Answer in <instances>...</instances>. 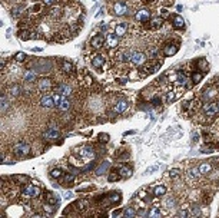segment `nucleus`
I'll use <instances>...</instances> for the list:
<instances>
[{"mask_svg":"<svg viewBox=\"0 0 219 218\" xmlns=\"http://www.w3.org/2000/svg\"><path fill=\"white\" fill-rule=\"evenodd\" d=\"M52 207H53L52 204H46V205H44V211H46L47 214H53V211H55V210H53Z\"/></svg>","mask_w":219,"mask_h":218,"instance_id":"49","label":"nucleus"},{"mask_svg":"<svg viewBox=\"0 0 219 218\" xmlns=\"http://www.w3.org/2000/svg\"><path fill=\"white\" fill-rule=\"evenodd\" d=\"M100 141H102V142H108V141H109V135H106V134L103 135V134H102V135H100Z\"/></svg>","mask_w":219,"mask_h":218,"instance_id":"53","label":"nucleus"},{"mask_svg":"<svg viewBox=\"0 0 219 218\" xmlns=\"http://www.w3.org/2000/svg\"><path fill=\"white\" fill-rule=\"evenodd\" d=\"M216 89H214V88H209V89H206L205 92H203V99L205 101H208V99H212L216 96Z\"/></svg>","mask_w":219,"mask_h":218,"instance_id":"27","label":"nucleus"},{"mask_svg":"<svg viewBox=\"0 0 219 218\" xmlns=\"http://www.w3.org/2000/svg\"><path fill=\"white\" fill-rule=\"evenodd\" d=\"M92 65L99 69V68H102L105 65V56L103 54H95L93 58H92Z\"/></svg>","mask_w":219,"mask_h":218,"instance_id":"18","label":"nucleus"},{"mask_svg":"<svg viewBox=\"0 0 219 218\" xmlns=\"http://www.w3.org/2000/svg\"><path fill=\"white\" fill-rule=\"evenodd\" d=\"M60 15H62V9L59 6H56V7H53V9L50 10V16L52 17H59Z\"/></svg>","mask_w":219,"mask_h":218,"instance_id":"37","label":"nucleus"},{"mask_svg":"<svg viewBox=\"0 0 219 218\" xmlns=\"http://www.w3.org/2000/svg\"><path fill=\"white\" fill-rule=\"evenodd\" d=\"M50 88H52V81L49 78H42L37 81V89L40 92H47L50 91Z\"/></svg>","mask_w":219,"mask_h":218,"instance_id":"8","label":"nucleus"},{"mask_svg":"<svg viewBox=\"0 0 219 218\" xmlns=\"http://www.w3.org/2000/svg\"><path fill=\"white\" fill-rule=\"evenodd\" d=\"M149 218H158V217H162V210L159 207H153L150 211L148 213Z\"/></svg>","mask_w":219,"mask_h":218,"instance_id":"28","label":"nucleus"},{"mask_svg":"<svg viewBox=\"0 0 219 218\" xmlns=\"http://www.w3.org/2000/svg\"><path fill=\"white\" fill-rule=\"evenodd\" d=\"M79 155L82 158H86V159H90V158H95V151L92 147H82L80 149H77Z\"/></svg>","mask_w":219,"mask_h":218,"instance_id":"10","label":"nucleus"},{"mask_svg":"<svg viewBox=\"0 0 219 218\" xmlns=\"http://www.w3.org/2000/svg\"><path fill=\"white\" fill-rule=\"evenodd\" d=\"M179 175H181L179 169H170V171H169V177L172 178V180H176V178H179Z\"/></svg>","mask_w":219,"mask_h":218,"instance_id":"43","label":"nucleus"},{"mask_svg":"<svg viewBox=\"0 0 219 218\" xmlns=\"http://www.w3.org/2000/svg\"><path fill=\"white\" fill-rule=\"evenodd\" d=\"M188 175H189L191 178H198V177L201 175V171H199V168H192V169H189Z\"/></svg>","mask_w":219,"mask_h":218,"instance_id":"39","label":"nucleus"},{"mask_svg":"<svg viewBox=\"0 0 219 218\" xmlns=\"http://www.w3.org/2000/svg\"><path fill=\"white\" fill-rule=\"evenodd\" d=\"M36 76H37V73L33 71V69H27V71L23 73V79L26 82H29V83H32V82L36 81Z\"/></svg>","mask_w":219,"mask_h":218,"instance_id":"20","label":"nucleus"},{"mask_svg":"<svg viewBox=\"0 0 219 218\" xmlns=\"http://www.w3.org/2000/svg\"><path fill=\"white\" fill-rule=\"evenodd\" d=\"M14 59H16L17 62H23V60L26 59V54L23 53V52H17V53L14 54Z\"/></svg>","mask_w":219,"mask_h":218,"instance_id":"45","label":"nucleus"},{"mask_svg":"<svg viewBox=\"0 0 219 218\" xmlns=\"http://www.w3.org/2000/svg\"><path fill=\"white\" fill-rule=\"evenodd\" d=\"M62 71L65 72L66 75H72L73 73V65H72L69 60H63L62 62Z\"/></svg>","mask_w":219,"mask_h":218,"instance_id":"24","label":"nucleus"},{"mask_svg":"<svg viewBox=\"0 0 219 218\" xmlns=\"http://www.w3.org/2000/svg\"><path fill=\"white\" fill-rule=\"evenodd\" d=\"M132 59V52H125V53H122V60L123 62H130Z\"/></svg>","mask_w":219,"mask_h":218,"instance_id":"46","label":"nucleus"},{"mask_svg":"<svg viewBox=\"0 0 219 218\" xmlns=\"http://www.w3.org/2000/svg\"><path fill=\"white\" fill-rule=\"evenodd\" d=\"M110 167V162L109 161H105V162H102L100 164V167H99L98 169H96V172L95 174L96 175H102V174H105L106 171H108V168Z\"/></svg>","mask_w":219,"mask_h":218,"instance_id":"26","label":"nucleus"},{"mask_svg":"<svg viewBox=\"0 0 219 218\" xmlns=\"http://www.w3.org/2000/svg\"><path fill=\"white\" fill-rule=\"evenodd\" d=\"M30 152V147H29L27 144H24V142H17L13 145V154L19 157V158H23V157H26L29 155Z\"/></svg>","mask_w":219,"mask_h":218,"instance_id":"1","label":"nucleus"},{"mask_svg":"<svg viewBox=\"0 0 219 218\" xmlns=\"http://www.w3.org/2000/svg\"><path fill=\"white\" fill-rule=\"evenodd\" d=\"M119 178H122L119 172H112V174H110L109 177H108V180H109L110 182H115V181H118Z\"/></svg>","mask_w":219,"mask_h":218,"instance_id":"42","label":"nucleus"},{"mask_svg":"<svg viewBox=\"0 0 219 218\" xmlns=\"http://www.w3.org/2000/svg\"><path fill=\"white\" fill-rule=\"evenodd\" d=\"M9 106H10V104H9L7 98H6V96H2V112L5 114L6 111L9 109Z\"/></svg>","mask_w":219,"mask_h":218,"instance_id":"36","label":"nucleus"},{"mask_svg":"<svg viewBox=\"0 0 219 218\" xmlns=\"http://www.w3.org/2000/svg\"><path fill=\"white\" fill-rule=\"evenodd\" d=\"M63 171H62L60 168H55V169H52L50 171V177L53 178V180H59V178H62L63 177Z\"/></svg>","mask_w":219,"mask_h":218,"instance_id":"29","label":"nucleus"},{"mask_svg":"<svg viewBox=\"0 0 219 218\" xmlns=\"http://www.w3.org/2000/svg\"><path fill=\"white\" fill-rule=\"evenodd\" d=\"M179 217H188V211H186V210H182L181 213H179Z\"/></svg>","mask_w":219,"mask_h":218,"instance_id":"56","label":"nucleus"},{"mask_svg":"<svg viewBox=\"0 0 219 218\" xmlns=\"http://www.w3.org/2000/svg\"><path fill=\"white\" fill-rule=\"evenodd\" d=\"M166 101H168V104H172L173 101H176L175 91H169V92H168V98H166Z\"/></svg>","mask_w":219,"mask_h":218,"instance_id":"41","label":"nucleus"},{"mask_svg":"<svg viewBox=\"0 0 219 218\" xmlns=\"http://www.w3.org/2000/svg\"><path fill=\"white\" fill-rule=\"evenodd\" d=\"M113 12H115L116 16H123L127 13V5L123 2H116L113 5Z\"/></svg>","mask_w":219,"mask_h":218,"instance_id":"9","label":"nucleus"},{"mask_svg":"<svg viewBox=\"0 0 219 218\" xmlns=\"http://www.w3.org/2000/svg\"><path fill=\"white\" fill-rule=\"evenodd\" d=\"M163 26V17H152L150 19V29L152 30H158Z\"/></svg>","mask_w":219,"mask_h":218,"instance_id":"19","label":"nucleus"},{"mask_svg":"<svg viewBox=\"0 0 219 218\" xmlns=\"http://www.w3.org/2000/svg\"><path fill=\"white\" fill-rule=\"evenodd\" d=\"M166 204L169 205V207H168V208H172V207H175V200H173V198H170V200H168V202H166Z\"/></svg>","mask_w":219,"mask_h":218,"instance_id":"52","label":"nucleus"},{"mask_svg":"<svg viewBox=\"0 0 219 218\" xmlns=\"http://www.w3.org/2000/svg\"><path fill=\"white\" fill-rule=\"evenodd\" d=\"M22 194H23V197H27V198H37L40 195V188L33 185V184H27V185L23 188Z\"/></svg>","mask_w":219,"mask_h":218,"instance_id":"2","label":"nucleus"},{"mask_svg":"<svg viewBox=\"0 0 219 218\" xmlns=\"http://www.w3.org/2000/svg\"><path fill=\"white\" fill-rule=\"evenodd\" d=\"M9 95L10 96H13V98H16V96H19V93H20V86L19 85H13V86L9 88Z\"/></svg>","mask_w":219,"mask_h":218,"instance_id":"30","label":"nucleus"},{"mask_svg":"<svg viewBox=\"0 0 219 218\" xmlns=\"http://www.w3.org/2000/svg\"><path fill=\"white\" fill-rule=\"evenodd\" d=\"M86 205H88V201H86V200H80V201L77 202V208H79V210H85Z\"/></svg>","mask_w":219,"mask_h":218,"instance_id":"47","label":"nucleus"},{"mask_svg":"<svg viewBox=\"0 0 219 218\" xmlns=\"http://www.w3.org/2000/svg\"><path fill=\"white\" fill-rule=\"evenodd\" d=\"M63 178V182L65 184H70V182H73V180H75V174H66L62 177Z\"/></svg>","mask_w":219,"mask_h":218,"instance_id":"40","label":"nucleus"},{"mask_svg":"<svg viewBox=\"0 0 219 218\" xmlns=\"http://www.w3.org/2000/svg\"><path fill=\"white\" fill-rule=\"evenodd\" d=\"M172 82H176L178 85H185V83H186V73L178 71L175 73V76L172 78Z\"/></svg>","mask_w":219,"mask_h":218,"instance_id":"14","label":"nucleus"},{"mask_svg":"<svg viewBox=\"0 0 219 218\" xmlns=\"http://www.w3.org/2000/svg\"><path fill=\"white\" fill-rule=\"evenodd\" d=\"M203 111L208 116H215L218 114V104L216 102H206L203 105Z\"/></svg>","mask_w":219,"mask_h":218,"instance_id":"7","label":"nucleus"},{"mask_svg":"<svg viewBox=\"0 0 219 218\" xmlns=\"http://www.w3.org/2000/svg\"><path fill=\"white\" fill-rule=\"evenodd\" d=\"M55 2H56V0H43V3H44V5H47V6L55 5Z\"/></svg>","mask_w":219,"mask_h":218,"instance_id":"55","label":"nucleus"},{"mask_svg":"<svg viewBox=\"0 0 219 218\" xmlns=\"http://www.w3.org/2000/svg\"><path fill=\"white\" fill-rule=\"evenodd\" d=\"M178 46L176 45H173V43H170V45H166L165 46V49H163V54L165 56H173V54L178 52Z\"/></svg>","mask_w":219,"mask_h":218,"instance_id":"21","label":"nucleus"},{"mask_svg":"<svg viewBox=\"0 0 219 218\" xmlns=\"http://www.w3.org/2000/svg\"><path fill=\"white\" fill-rule=\"evenodd\" d=\"M129 108V104H127V101H119V102H116V105L113 106V111H115L116 114H123L126 112Z\"/></svg>","mask_w":219,"mask_h":218,"instance_id":"12","label":"nucleus"},{"mask_svg":"<svg viewBox=\"0 0 219 218\" xmlns=\"http://www.w3.org/2000/svg\"><path fill=\"white\" fill-rule=\"evenodd\" d=\"M152 104H153L155 106H158V105H160V104H162V99L159 98V96H155V98L152 99Z\"/></svg>","mask_w":219,"mask_h":218,"instance_id":"50","label":"nucleus"},{"mask_svg":"<svg viewBox=\"0 0 219 218\" xmlns=\"http://www.w3.org/2000/svg\"><path fill=\"white\" fill-rule=\"evenodd\" d=\"M130 63L133 66H142L146 63V56L142 52H132V59Z\"/></svg>","mask_w":219,"mask_h":218,"instance_id":"4","label":"nucleus"},{"mask_svg":"<svg viewBox=\"0 0 219 218\" xmlns=\"http://www.w3.org/2000/svg\"><path fill=\"white\" fill-rule=\"evenodd\" d=\"M29 35H30V33L29 32H26V30H24V32H20L19 33V36H20V39H22V40H27V39H30V36H29Z\"/></svg>","mask_w":219,"mask_h":218,"instance_id":"48","label":"nucleus"},{"mask_svg":"<svg viewBox=\"0 0 219 218\" xmlns=\"http://www.w3.org/2000/svg\"><path fill=\"white\" fill-rule=\"evenodd\" d=\"M119 201H121V195L119 194H112V195H109V202L115 204V202H119Z\"/></svg>","mask_w":219,"mask_h":218,"instance_id":"44","label":"nucleus"},{"mask_svg":"<svg viewBox=\"0 0 219 218\" xmlns=\"http://www.w3.org/2000/svg\"><path fill=\"white\" fill-rule=\"evenodd\" d=\"M118 172L121 174L122 178H130V177H132V169L129 168V167H125V165H123V167H121Z\"/></svg>","mask_w":219,"mask_h":218,"instance_id":"25","label":"nucleus"},{"mask_svg":"<svg viewBox=\"0 0 219 218\" xmlns=\"http://www.w3.org/2000/svg\"><path fill=\"white\" fill-rule=\"evenodd\" d=\"M135 19H136L137 22L140 23H146L149 22L152 17H150V12L146 10V9H140V10L136 12V15H135Z\"/></svg>","mask_w":219,"mask_h":218,"instance_id":"6","label":"nucleus"},{"mask_svg":"<svg viewBox=\"0 0 219 218\" xmlns=\"http://www.w3.org/2000/svg\"><path fill=\"white\" fill-rule=\"evenodd\" d=\"M43 138L46 141H56L59 138V128H57V125H50L49 129L43 134Z\"/></svg>","mask_w":219,"mask_h":218,"instance_id":"3","label":"nucleus"},{"mask_svg":"<svg viewBox=\"0 0 219 218\" xmlns=\"http://www.w3.org/2000/svg\"><path fill=\"white\" fill-rule=\"evenodd\" d=\"M57 93H60L62 96H65V98H67L69 95L72 93V88L69 86V85H66V83H60L59 86H57Z\"/></svg>","mask_w":219,"mask_h":218,"instance_id":"16","label":"nucleus"},{"mask_svg":"<svg viewBox=\"0 0 219 218\" xmlns=\"http://www.w3.org/2000/svg\"><path fill=\"white\" fill-rule=\"evenodd\" d=\"M136 214H137V213H136V211H135V210H133L132 207H127L126 210H123V215H125V217H127V218L135 217Z\"/></svg>","mask_w":219,"mask_h":218,"instance_id":"35","label":"nucleus"},{"mask_svg":"<svg viewBox=\"0 0 219 218\" xmlns=\"http://www.w3.org/2000/svg\"><path fill=\"white\" fill-rule=\"evenodd\" d=\"M122 213H123V210H118V211H113V213H112V215H113V217H119Z\"/></svg>","mask_w":219,"mask_h":218,"instance_id":"54","label":"nucleus"},{"mask_svg":"<svg viewBox=\"0 0 219 218\" xmlns=\"http://www.w3.org/2000/svg\"><path fill=\"white\" fill-rule=\"evenodd\" d=\"M172 25L176 29H183L185 27V19L182 16H179V15H173L172 16Z\"/></svg>","mask_w":219,"mask_h":218,"instance_id":"15","label":"nucleus"},{"mask_svg":"<svg viewBox=\"0 0 219 218\" xmlns=\"http://www.w3.org/2000/svg\"><path fill=\"white\" fill-rule=\"evenodd\" d=\"M216 104H218V112H219V102H216Z\"/></svg>","mask_w":219,"mask_h":218,"instance_id":"57","label":"nucleus"},{"mask_svg":"<svg viewBox=\"0 0 219 218\" xmlns=\"http://www.w3.org/2000/svg\"><path fill=\"white\" fill-rule=\"evenodd\" d=\"M105 45H106L109 49H115V48H118V45H119V36H116L115 33H109V35H106V38H105Z\"/></svg>","mask_w":219,"mask_h":218,"instance_id":"5","label":"nucleus"},{"mask_svg":"<svg viewBox=\"0 0 219 218\" xmlns=\"http://www.w3.org/2000/svg\"><path fill=\"white\" fill-rule=\"evenodd\" d=\"M199 171H201V174H209V172L212 171V165L208 164V162H203V164H201Z\"/></svg>","mask_w":219,"mask_h":218,"instance_id":"31","label":"nucleus"},{"mask_svg":"<svg viewBox=\"0 0 219 218\" xmlns=\"http://www.w3.org/2000/svg\"><path fill=\"white\" fill-rule=\"evenodd\" d=\"M160 65L159 63H155L153 66L152 65H145L143 66V75H149V73H155V72L159 71Z\"/></svg>","mask_w":219,"mask_h":218,"instance_id":"22","label":"nucleus"},{"mask_svg":"<svg viewBox=\"0 0 219 218\" xmlns=\"http://www.w3.org/2000/svg\"><path fill=\"white\" fill-rule=\"evenodd\" d=\"M40 106H42V108H52V106H55L53 96H50V95H44L43 98L40 99Z\"/></svg>","mask_w":219,"mask_h":218,"instance_id":"13","label":"nucleus"},{"mask_svg":"<svg viewBox=\"0 0 219 218\" xmlns=\"http://www.w3.org/2000/svg\"><path fill=\"white\" fill-rule=\"evenodd\" d=\"M202 78H203V73L202 72H195L193 75H192V83H199V82L202 81Z\"/></svg>","mask_w":219,"mask_h":218,"instance_id":"34","label":"nucleus"},{"mask_svg":"<svg viewBox=\"0 0 219 218\" xmlns=\"http://www.w3.org/2000/svg\"><path fill=\"white\" fill-rule=\"evenodd\" d=\"M165 194H166V188H165L163 185L155 187V190H153V195L155 197H163Z\"/></svg>","mask_w":219,"mask_h":218,"instance_id":"32","label":"nucleus"},{"mask_svg":"<svg viewBox=\"0 0 219 218\" xmlns=\"http://www.w3.org/2000/svg\"><path fill=\"white\" fill-rule=\"evenodd\" d=\"M191 214H192V215H199V214H201V211H199V208H198V207H192Z\"/></svg>","mask_w":219,"mask_h":218,"instance_id":"51","label":"nucleus"},{"mask_svg":"<svg viewBox=\"0 0 219 218\" xmlns=\"http://www.w3.org/2000/svg\"><path fill=\"white\" fill-rule=\"evenodd\" d=\"M103 45H105V38L100 36V35L93 36V38L90 39V46L93 49H100V48H103Z\"/></svg>","mask_w":219,"mask_h":218,"instance_id":"11","label":"nucleus"},{"mask_svg":"<svg viewBox=\"0 0 219 218\" xmlns=\"http://www.w3.org/2000/svg\"><path fill=\"white\" fill-rule=\"evenodd\" d=\"M63 98H65V96H62L60 93H57V92H56V95H53V101H55V106H57V108H59V105L62 104V101H63Z\"/></svg>","mask_w":219,"mask_h":218,"instance_id":"38","label":"nucleus"},{"mask_svg":"<svg viewBox=\"0 0 219 218\" xmlns=\"http://www.w3.org/2000/svg\"><path fill=\"white\" fill-rule=\"evenodd\" d=\"M59 109H60V111H63V112L69 111V109H70V101H69L67 98H63L62 104L59 105Z\"/></svg>","mask_w":219,"mask_h":218,"instance_id":"33","label":"nucleus"},{"mask_svg":"<svg viewBox=\"0 0 219 218\" xmlns=\"http://www.w3.org/2000/svg\"><path fill=\"white\" fill-rule=\"evenodd\" d=\"M44 200H46L47 204H52V205H57V204L60 202V198L56 197L55 194H52V192H46V194H44Z\"/></svg>","mask_w":219,"mask_h":218,"instance_id":"17","label":"nucleus"},{"mask_svg":"<svg viewBox=\"0 0 219 218\" xmlns=\"http://www.w3.org/2000/svg\"><path fill=\"white\" fill-rule=\"evenodd\" d=\"M126 30H127V26L126 25H123V23H121V25H116L115 26V35L116 36H119V38H122V36H125L126 35Z\"/></svg>","mask_w":219,"mask_h":218,"instance_id":"23","label":"nucleus"}]
</instances>
